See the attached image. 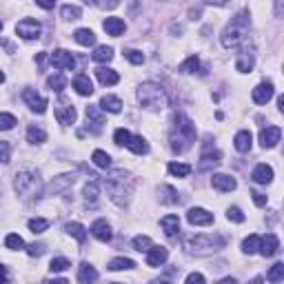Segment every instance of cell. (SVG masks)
I'll return each mask as SVG.
<instances>
[{
  "label": "cell",
  "instance_id": "cell-15",
  "mask_svg": "<svg viewBox=\"0 0 284 284\" xmlns=\"http://www.w3.org/2000/svg\"><path fill=\"white\" fill-rule=\"evenodd\" d=\"M211 184H213V189L222 191V194H229V191H233L235 186H238V182H235V178H231V175H227V173H216L211 178Z\"/></svg>",
  "mask_w": 284,
  "mask_h": 284
},
{
  "label": "cell",
  "instance_id": "cell-43",
  "mask_svg": "<svg viewBox=\"0 0 284 284\" xmlns=\"http://www.w3.org/2000/svg\"><path fill=\"white\" fill-rule=\"evenodd\" d=\"M47 87H49V89H53V91H58V93H60V91L67 87V80L62 78L60 73H56V76H51L49 80H47Z\"/></svg>",
  "mask_w": 284,
  "mask_h": 284
},
{
  "label": "cell",
  "instance_id": "cell-11",
  "mask_svg": "<svg viewBox=\"0 0 284 284\" xmlns=\"http://www.w3.org/2000/svg\"><path fill=\"white\" fill-rule=\"evenodd\" d=\"M277 249H280V240H277L275 233H266L264 238H260L258 251L264 255V258H273V255L277 253Z\"/></svg>",
  "mask_w": 284,
  "mask_h": 284
},
{
  "label": "cell",
  "instance_id": "cell-56",
  "mask_svg": "<svg viewBox=\"0 0 284 284\" xmlns=\"http://www.w3.org/2000/svg\"><path fill=\"white\" fill-rule=\"evenodd\" d=\"M251 196H253V202H255L258 207H264V205H266V196H264V194H260V191H253Z\"/></svg>",
  "mask_w": 284,
  "mask_h": 284
},
{
  "label": "cell",
  "instance_id": "cell-18",
  "mask_svg": "<svg viewBox=\"0 0 284 284\" xmlns=\"http://www.w3.org/2000/svg\"><path fill=\"white\" fill-rule=\"evenodd\" d=\"M273 84L271 82H260L258 87L253 89V103H258V105H266L269 100L273 98Z\"/></svg>",
  "mask_w": 284,
  "mask_h": 284
},
{
  "label": "cell",
  "instance_id": "cell-32",
  "mask_svg": "<svg viewBox=\"0 0 284 284\" xmlns=\"http://www.w3.org/2000/svg\"><path fill=\"white\" fill-rule=\"evenodd\" d=\"M127 147H129L133 153H138V155H142V153L149 151V144H147V140H144L142 136H131V140H129Z\"/></svg>",
  "mask_w": 284,
  "mask_h": 284
},
{
  "label": "cell",
  "instance_id": "cell-35",
  "mask_svg": "<svg viewBox=\"0 0 284 284\" xmlns=\"http://www.w3.org/2000/svg\"><path fill=\"white\" fill-rule=\"evenodd\" d=\"M73 180H76V175H71V173H67V175H60L56 182H51V186H49V191L51 194H58V191H62L65 186L69 184H73Z\"/></svg>",
  "mask_w": 284,
  "mask_h": 284
},
{
  "label": "cell",
  "instance_id": "cell-24",
  "mask_svg": "<svg viewBox=\"0 0 284 284\" xmlns=\"http://www.w3.org/2000/svg\"><path fill=\"white\" fill-rule=\"evenodd\" d=\"M160 224H162L164 233H167L169 238H175L180 231V218L178 216H164L162 220H160Z\"/></svg>",
  "mask_w": 284,
  "mask_h": 284
},
{
  "label": "cell",
  "instance_id": "cell-16",
  "mask_svg": "<svg viewBox=\"0 0 284 284\" xmlns=\"http://www.w3.org/2000/svg\"><path fill=\"white\" fill-rule=\"evenodd\" d=\"M91 233H93L96 240H100V242H109L111 238H114V233H111V227L107 220H96L93 224H91Z\"/></svg>",
  "mask_w": 284,
  "mask_h": 284
},
{
  "label": "cell",
  "instance_id": "cell-41",
  "mask_svg": "<svg viewBox=\"0 0 284 284\" xmlns=\"http://www.w3.org/2000/svg\"><path fill=\"white\" fill-rule=\"evenodd\" d=\"M266 280H269V282H282L284 280V264H282V262L273 264V269L266 273Z\"/></svg>",
  "mask_w": 284,
  "mask_h": 284
},
{
  "label": "cell",
  "instance_id": "cell-44",
  "mask_svg": "<svg viewBox=\"0 0 284 284\" xmlns=\"http://www.w3.org/2000/svg\"><path fill=\"white\" fill-rule=\"evenodd\" d=\"M5 244H7V249H12V251L25 249V242H23V238H20V235H16V233H9L7 238H5Z\"/></svg>",
  "mask_w": 284,
  "mask_h": 284
},
{
  "label": "cell",
  "instance_id": "cell-50",
  "mask_svg": "<svg viewBox=\"0 0 284 284\" xmlns=\"http://www.w3.org/2000/svg\"><path fill=\"white\" fill-rule=\"evenodd\" d=\"M12 160V144L0 140V164H9Z\"/></svg>",
  "mask_w": 284,
  "mask_h": 284
},
{
  "label": "cell",
  "instance_id": "cell-26",
  "mask_svg": "<svg viewBox=\"0 0 284 284\" xmlns=\"http://www.w3.org/2000/svg\"><path fill=\"white\" fill-rule=\"evenodd\" d=\"M73 89H76L80 96H91L93 93V84H91L89 76H84V73L76 76V80H73Z\"/></svg>",
  "mask_w": 284,
  "mask_h": 284
},
{
  "label": "cell",
  "instance_id": "cell-54",
  "mask_svg": "<svg viewBox=\"0 0 284 284\" xmlns=\"http://www.w3.org/2000/svg\"><path fill=\"white\" fill-rule=\"evenodd\" d=\"M227 218L233 220V222H244V213L240 211L238 207H231V209H229V211H227Z\"/></svg>",
  "mask_w": 284,
  "mask_h": 284
},
{
  "label": "cell",
  "instance_id": "cell-45",
  "mask_svg": "<svg viewBox=\"0 0 284 284\" xmlns=\"http://www.w3.org/2000/svg\"><path fill=\"white\" fill-rule=\"evenodd\" d=\"M60 14H62V18L65 20H78L82 12H80V7H76V5H65Z\"/></svg>",
  "mask_w": 284,
  "mask_h": 284
},
{
  "label": "cell",
  "instance_id": "cell-9",
  "mask_svg": "<svg viewBox=\"0 0 284 284\" xmlns=\"http://www.w3.org/2000/svg\"><path fill=\"white\" fill-rule=\"evenodd\" d=\"M51 65L56 69H60V71H71V69L76 67V58H73V53H69L65 49H58V51H53V56H51Z\"/></svg>",
  "mask_w": 284,
  "mask_h": 284
},
{
  "label": "cell",
  "instance_id": "cell-39",
  "mask_svg": "<svg viewBox=\"0 0 284 284\" xmlns=\"http://www.w3.org/2000/svg\"><path fill=\"white\" fill-rule=\"evenodd\" d=\"M258 246H260V235H249V238L242 242V251L249 255L258 253Z\"/></svg>",
  "mask_w": 284,
  "mask_h": 284
},
{
  "label": "cell",
  "instance_id": "cell-21",
  "mask_svg": "<svg viewBox=\"0 0 284 284\" xmlns=\"http://www.w3.org/2000/svg\"><path fill=\"white\" fill-rule=\"evenodd\" d=\"M251 178H253V182H258V184H269L273 180V169L269 164H258L253 169V173H251Z\"/></svg>",
  "mask_w": 284,
  "mask_h": 284
},
{
  "label": "cell",
  "instance_id": "cell-47",
  "mask_svg": "<svg viewBox=\"0 0 284 284\" xmlns=\"http://www.w3.org/2000/svg\"><path fill=\"white\" fill-rule=\"evenodd\" d=\"M133 246H136V251H149L153 246V242L147 235H136V238H133Z\"/></svg>",
  "mask_w": 284,
  "mask_h": 284
},
{
  "label": "cell",
  "instance_id": "cell-38",
  "mask_svg": "<svg viewBox=\"0 0 284 284\" xmlns=\"http://www.w3.org/2000/svg\"><path fill=\"white\" fill-rule=\"evenodd\" d=\"M91 58H93L96 62H109L111 58H114V49H111V47H107V45L105 47H98Z\"/></svg>",
  "mask_w": 284,
  "mask_h": 284
},
{
  "label": "cell",
  "instance_id": "cell-10",
  "mask_svg": "<svg viewBox=\"0 0 284 284\" xmlns=\"http://www.w3.org/2000/svg\"><path fill=\"white\" fill-rule=\"evenodd\" d=\"M23 100L27 103V107H29L31 111H36V114H45L47 111V98L38 96L34 89H25L23 91Z\"/></svg>",
  "mask_w": 284,
  "mask_h": 284
},
{
  "label": "cell",
  "instance_id": "cell-3",
  "mask_svg": "<svg viewBox=\"0 0 284 284\" xmlns=\"http://www.w3.org/2000/svg\"><path fill=\"white\" fill-rule=\"evenodd\" d=\"M14 189L23 200H36L42 196V180L36 171H20L14 178Z\"/></svg>",
  "mask_w": 284,
  "mask_h": 284
},
{
  "label": "cell",
  "instance_id": "cell-57",
  "mask_svg": "<svg viewBox=\"0 0 284 284\" xmlns=\"http://www.w3.org/2000/svg\"><path fill=\"white\" fill-rule=\"evenodd\" d=\"M36 5L42 9H53V5H56V0H36Z\"/></svg>",
  "mask_w": 284,
  "mask_h": 284
},
{
  "label": "cell",
  "instance_id": "cell-55",
  "mask_svg": "<svg viewBox=\"0 0 284 284\" xmlns=\"http://www.w3.org/2000/svg\"><path fill=\"white\" fill-rule=\"evenodd\" d=\"M186 282L189 284H202L205 282V275H202V273H191V275H186Z\"/></svg>",
  "mask_w": 284,
  "mask_h": 284
},
{
  "label": "cell",
  "instance_id": "cell-60",
  "mask_svg": "<svg viewBox=\"0 0 284 284\" xmlns=\"http://www.w3.org/2000/svg\"><path fill=\"white\" fill-rule=\"evenodd\" d=\"M207 5H218V7H224V5H229V0H205Z\"/></svg>",
  "mask_w": 284,
  "mask_h": 284
},
{
  "label": "cell",
  "instance_id": "cell-14",
  "mask_svg": "<svg viewBox=\"0 0 284 284\" xmlns=\"http://www.w3.org/2000/svg\"><path fill=\"white\" fill-rule=\"evenodd\" d=\"M280 136H282L280 127H266V129L260 131V144L264 149H273L277 142H280Z\"/></svg>",
  "mask_w": 284,
  "mask_h": 284
},
{
  "label": "cell",
  "instance_id": "cell-30",
  "mask_svg": "<svg viewBox=\"0 0 284 284\" xmlns=\"http://www.w3.org/2000/svg\"><path fill=\"white\" fill-rule=\"evenodd\" d=\"M73 38H76V42H78V45H82V47L96 45V34L91 29H76Z\"/></svg>",
  "mask_w": 284,
  "mask_h": 284
},
{
  "label": "cell",
  "instance_id": "cell-4",
  "mask_svg": "<svg viewBox=\"0 0 284 284\" xmlns=\"http://www.w3.org/2000/svg\"><path fill=\"white\" fill-rule=\"evenodd\" d=\"M246 29H249V12H240L231 23L227 25V29L222 31V45L227 49H235L240 47L246 38Z\"/></svg>",
  "mask_w": 284,
  "mask_h": 284
},
{
  "label": "cell",
  "instance_id": "cell-6",
  "mask_svg": "<svg viewBox=\"0 0 284 284\" xmlns=\"http://www.w3.org/2000/svg\"><path fill=\"white\" fill-rule=\"evenodd\" d=\"M227 240L222 235H194L186 240V249L189 251H216L222 249Z\"/></svg>",
  "mask_w": 284,
  "mask_h": 284
},
{
  "label": "cell",
  "instance_id": "cell-8",
  "mask_svg": "<svg viewBox=\"0 0 284 284\" xmlns=\"http://www.w3.org/2000/svg\"><path fill=\"white\" fill-rule=\"evenodd\" d=\"M56 118H58V122H60V125H65V127L73 125V122H76V118H78L76 107L69 105L67 100H60L58 107H56Z\"/></svg>",
  "mask_w": 284,
  "mask_h": 284
},
{
  "label": "cell",
  "instance_id": "cell-61",
  "mask_svg": "<svg viewBox=\"0 0 284 284\" xmlns=\"http://www.w3.org/2000/svg\"><path fill=\"white\" fill-rule=\"evenodd\" d=\"M120 5V0H105V7H109V9H114Z\"/></svg>",
  "mask_w": 284,
  "mask_h": 284
},
{
  "label": "cell",
  "instance_id": "cell-23",
  "mask_svg": "<svg viewBox=\"0 0 284 284\" xmlns=\"http://www.w3.org/2000/svg\"><path fill=\"white\" fill-rule=\"evenodd\" d=\"M103 27H105L107 34L114 36V38H118V36L125 34V20H120V18H107L105 23H103Z\"/></svg>",
  "mask_w": 284,
  "mask_h": 284
},
{
  "label": "cell",
  "instance_id": "cell-2",
  "mask_svg": "<svg viewBox=\"0 0 284 284\" xmlns=\"http://www.w3.org/2000/svg\"><path fill=\"white\" fill-rule=\"evenodd\" d=\"M105 184H107V194L111 196V200H114L116 205L125 207L127 202H129V198L133 194V178L129 173H125V171H114V173L105 180Z\"/></svg>",
  "mask_w": 284,
  "mask_h": 284
},
{
  "label": "cell",
  "instance_id": "cell-37",
  "mask_svg": "<svg viewBox=\"0 0 284 284\" xmlns=\"http://www.w3.org/2000/svg\"><path fill=\"white\" fill-rule=\"evenodd\" d=\"M169 173L175 175V178H186L191 173V167L189 164H182V162H171L169 164Z\"/></svg>",
  "mask_w": 284,
  "mask_h": 284
},
{
  "label": "cell",
  "instance_id": "cell-5",
  "mask_svg": "<svg viewBox=\"0 0 284 284\" xmlns=\"http://www.w3.org/2000/svg\"><path fill=\"white\" fill-rule=\"evenodd\" d=\"M138 103H140L144 109L160 111L169 105V98H167V91L160 87V84L144 82V84H140V89H138Z\"/></svg>",
  "mask_w": 284,
  "mask_h": 284
},
{
  "label": "cell",
  "instance_id": "cell-58",
  "mask_svg": "<svg viewBox=\"0 0 284 284\" xmlns=\"http://www.w3.org/2000/svg\"><path fill=\"white\" fill-rule=\"evenodd\" d=\"M9 280V275H7V266H3V264H0V284H3V282H7Z\"/></svg>",
  "mask_w": 284,
  "mask_h": 284
},
{
  "label": "cell",
  "instance_id": "cell-13",
  "mask_svg": "<svg viewBox=\"0 0 284 284\" xmlns=\"http://www.w3.org/2000/svg\"><path fill=\"white\" fill-rule=\"evenodd\" d=\"M220 160H222V153H220V151H213V149H209V144H207V149H205V151H202V155H200V164H198V169H200V171H209V169L218 167Z\"/></svg>",
  "mask_w": 284,
  "mask_h": 284
},
{
  "label": "cell",
  "instance_id": "cell-36",
  "mask_svg": "<svg viewBox=\"0 0 284 284\" xmlns=\"http://www.w3.org/2000/svg\"><path fill=\"white\" fill-rule=\"evenodd\" d=\"M136 262L129 260V258H114L109 262V271H127V269H133Z\"/></svg>",
  "mask_w": 284,
  "mask_h": 284
},
{
  "label": "cell",
  "instance_id": "cell-20",
  "mask_svg": "<svg viewBox=\"0 0 284 284\" xmlns=\"http://www.w3.org/2000/svg\"><path fill=\"white\" fill-rule=\"evenodd\" d=\"M87 125H91V131L98 133L100 127L105 125V116L100 114L98 107H87Z\"/></svg>",
  "mask_w": 284,
  "mask_h": 284
},
{
  "label": "cell",
  "instance_id": "cell-1",
  "mask_svg": "<svg viewBox=\"0 0 284 284\" xmlns=\"http://www.w3.org/2000/svg\"><path fill=\"white\" fill-rule=\"evenodd\" d=\"M169 142H171V151H173V153L189 151L191 144L196 142V127H194V122H191L184 114H175L173 116Z\"/></svg>",
  "mask_w": 284,
  "mask_h": 284
},
{
  "label": "cell",
  "instance_id": "cell-7",
  "mask_svg": "<svg viewBox=\"0 0 284 284\" xmlns=\"http://www.w3.org/2000/svg\"><path fill=\"white\" fill-rule=\"evenodd\" d=\"M16 34L25 40H34L40 36V23L38 20H31V18H25L16 25Z\"/></svg>",
  "mask_w": 284,
  "mask_h": 284
},
{
  "label": "cell",
  "instance_id": "cell-22",
  "mask_svg": "<svg viewBox=\"0 0 284 284\" xmlns=\"http://www.w3.org/2000/svg\"><path fill=\"white\" fill-rule=\"evenodd\" d=\"M235 149H238L240 153H246L251 151V144H253V136H251V131H238L235 133Z\"/></svg>",
  "mask_w": 284,
  "mask_h": 284
},
{
  "label": "cell",
  "instance_id": "cell-40",
  "mask_svg": "<svg viewBox=\"0 0 284 284\" xmlns=\"http://www.w3.org/2000/svg\"><path fill=\"white\" fill-rule=\"evenodd\" d=\"M180 71L182 73H196V71H200V60H198V56L186 58V60L180 65Z\"/></svg>",
  "mask_w": 284,
  "mask_h": 284
},
{
  "label": "cell",
  "instance_id": "cell-25",
  "mask_svg": "<svg viewBox=\"0 0 284 284\" xmlns=\"http://www.w3.org/2000/svg\"><path fill=\"white\" fill-rule=\"evenodd\" d=\"M96 76H98V80L103 84H118V80H120V76H118V71H114V69H109V67H100V69H96Z\"/></svg>",
  "mask_w": 284,
  "mask_h": 284
},
{
  "label": "cell",
  "instance_id": "cell-64",
  "mask_svg": "<svg viewBox=\"0 0 284 284\" xmlns=\"http://www.w3.org/2000/svg\"><path fill=\"white\" fill-rule=\"evenodd\" d=\"M0 29H3V20H0Z\"/></svg>",
  "mask_w": 284,
  "mask_h": 284
},
{
  "label": "cell",
  "instance_id": "cell-29",
  "mask_svg": "<svg viewBox=\"0 0 284 284\" xmlns=\"http://www.w3.org/2000/svg\"><path fill=\"white\" fill-rule=\"evenodd\" d=\"M98 196H100V184L96 180H91L84 184V200H87V205L93 207L96 202H98Z\"/></svg>",
  "mask_w": 284,
  "mask_h": 284
},
{
  "label": "cell",
  "instance_id": "cell-46",
  "mask_svg": "<svg viewBox=\"0 0 284 284\" xmlns=\"http://www.w3.org/2000/svg\"><path fill=\"white\" fill-rule=\"evenodd\" d=\"M69 266H71V262H69L67 258H53L49 269H51V273H60V271H67Z\"/></svg>",
  "mask_w": 284,
  "mask_h": 284
},
{
  "label": "cell",
  "instance_id": "cell-48",
  "mask_svg": "<svg viewBox=\"0 0 284 284\" xmlns=\"http://www.w3.org/2000/svg\"><path fill=\"white\" fill-rule=\"evenodd\" d=\"M16 127V118L12 114H5V111H0V131H9Z\"/></svg>",
  "mask_w": 284,
  "mask_h": 284
},
{
  "label": "cell",
  "instance_id": "cell-33",
  "mask_svg": "<svg viewBox=\"0 0 284 284\" xmlns=\"http://www.w3.org/2000/svg\"><path fill=\"white\" fill-rule=\"evenodd\" d=\"M91 160H93V164L96 167H100V169H109L111 167V155L107 151H100V149H96L93 155H91Z\"/></svg>",
  "mask_w": 284,
  "mask_h": 284
},
{
  "label": "cell",
  "instance_id": "cell-59",
  "mask_svg": "<svg viewBox=\"0 0 284 284\" xmlns=\"http://www.w3.org/2000/svg\"><path fill=\"white\" fill-rule=\"evenodd\" d=\"M36 60H38V65H40V67H45V62H47V53H45V51H40L38 56H36Z\"/></svg>",
  "mask_w": 284,
  "mask_h": 284
},
{
  "label": "cell",
  "instance_id": "cell-34",
  "mask_svg": "<svg viewBox=\"0 0 284 284\" xmlns=\"http://www.w3.org/2000/svg\"><path fill=\"white\" fill-rule=\"evenodd\" d=\"M27 140H29L31 144H42L47 140V133L40 129V127H34L31 125L29 129H27Z\"/></svg>",
  "mask_w": 284,
  "mask_h": 284
},
{
  "label": "cell",
  "instance_id": "cell-49",
  "mask_svg": "<svg viewBox=\"0 0 284 284\" xmlns=\"http://www.w3.org/2000/svg\"><path fill=\"white\" fill-rule=\"evenodd\" d=\"M114 140H116L118 147H127V144H129V140H131V133L127 131V129H116Z\"/></svg>",
  "mask_w": 284,
  "mask_h": 284
},
{
  "label": "cell",
  "instance_id": "cell-51",
  "mask_svg": "<svg viewBox=\"0 0 284 284\" xmlns=\"http://www.w3.org/2000/svg\"><path fill=\"white\" fill-rule=\"evenodd\" d=\"M125 58L129 62H133V65H142V62H144V53L138 51V49H127L125 51Z\"/></svg>",
  "mask_w": 284,
  "mask_h": 284
},
{
  "label": "cell",
  "instance_id": "cell-19",
  "mask_svg": "<svg viewBox=\"0 0 284 284\" xmlns=\"http://www.w3.org/2000/svg\"><path fill=\"white\" fill-rule=\"evenodd\" d=\"M253 65H255V56H253V51L242 49V53H240L238 60H235V69H238V71H242V73H249L251 69H253Z\"/></svg>",
  "mask_w": 284,
  "mask_h": 284
},
{
  "label": "cell",
  "instance_id": "cell-42",
  "mask_svg": "<svg viewBox=\"0 0 284 284\" xmlns=\"http://www.w3.org/2000/svg\"><path fill=\"white\" fill-rule=\"evenodd\" d=\"M29 229H31V233H42V231H47V229H49V220H45V218H34V220H29Z\"/></svg>",
  "mask_w": 284,
  "mask_h": 284
},
{
  "label": "cell",
  "instance_id": "cell-31",
  "mask_svg": "<svg viewBox=\"0 0 284 284\" xmlns=\"http://www.w3.org/2000/svg\"><path fill=\"white\" fill-rule=\"evenodd\" d=\"M65 231H67L69 235H73V238H76L80 244L87 240V231H84V227H82L80 222H69L67 227H65Z\"/></svg>",
  "mask_w": 284,
  "mask_h": 284
},
{
  "label": "cell",
  "instance_id": "cell-17",
  "mask_svg": "<svg viewBox=\"0 0 284 284\" xmlns=\"http://www.w3.org/2000/svg\"><path fill=\"white\" fill-rule=\"evenodd\" d=\"M169 258V251L164 249V246H151V249L147 251V264L149 266H160L164 264Z\"/></svg>",
  "mask_w": 284,
  "mask_h": 284
},
{
  "label": "cell",
  "instance_id": "cell-28",
  "mask_svg": "<svg viewBox=\"0 0 284 284\" xmlns=\"http://www.w3.org/2000/svg\"><path fill=\"white\" fill-rule=\"evenodd\" d=\"M78 280L84 282V284L96 282V280H98V271H96L91 264H87V262H84V264H80V269H78Z\"/></svg>",
  "mask_w": 284,
  "mask_h": 284
},
{
  "label": "cell",
  "instance_id": "cell-53",
  "mask_svg": "<svg viewBox=\"0 0 284 284\" xmlns=\"http://www.w3.org/2000/svg\"><path fill=\"white\" fill-rule=\"evenodd\" d=\"M45 251H47V249H45V244H36V242H34V244L27 246V253H29L31 258H40V255L45 253Z\"/></svg>",
  "mask_w": 284,
  "mask_h": 284
},
{
  "label": "cell",
  "instance_id": "cell-63",
  "mask_svg": "<svg viewBox=\"0 0 284 284\" xmlns=\"http://www.w3.org/2000/svg\"><path fill=\"white\" fill-rule=\"evenodd\" d=\"M0 82H5V73L3 71H0Z\"/></svg>",
  "mask_w": 284,
  "mask_h": 284
},
{
  "label": "cell",
  "instance_id": "cell-27",
  "mask_svg": "<svg viewBox=\"0 0 284 284\" xmlns=\"http://www.w3.org/2000/svg\"><path fill=\"white\" fill-rule=\"evenodd\" d=\"M100 109L109 111V114H120L122 103H120V98H116V96H105V98L100 100Z\"/></svg>",
  "mask_w": 284,
  "mask_h": 284
},
{
  "label": "cell",
  "instance_id": "cell-52",
  "mask_svg": "<svg viewBox=\"0 0 284 284\" xmlns=\"http://www.w3.org/2000/svg\"><path fill=\"white\" fill-rule=\"evenodd\" d=\"M162 194H167L162 198L164 202H169V205H173V202H180L178 194H175V189H171V186H162Z\"/></svg>",
  "mask_w": 284,
  "mask_h": 284
},
{
  "label": "cell",
  "instance_id": "cell-62",
  "mask_svg": "<svg viewBox=\"0 0 284 284\" xmlns=\"http://www.w3.org/2000/svg\"><path fill=\"white\" fill-rule=\"evenodd\" d=\"M84 5H91V7H93V5H96V0H84Z\"/></svg>",
  "mask_w": 284,
  "mask_h": 284
},
{
  "label": "cell",
  "instance_id": "cell-12",
  "mask_svg": "<svg viewBox=\"0 0 284 284\" xmlns=\"http://www.w3.org/2000/svg\"><path fill=\"white\" fill-rule=\"evenodd\" d=\"M186 220H189V224H196V227H207V224L213 222V213H209V211H205V209L196 207V209H189Z\"/></svg>",
  "mask_w": 284,
  "mask_h": 284
}]
</instances>
